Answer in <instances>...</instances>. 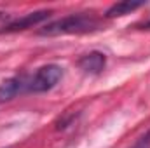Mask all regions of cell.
<instances>
[{"label":"cell","instance_id":"6","mask_svg":"<svg viewBox=\"0 0 150 148\" xmlns=\"http://www.w3.org/2000/svg\"><path fill=\"white\" fill-rule=\"evenodd\" d=\"M143 5H145L143 2H129V0L127 2H117L107 11V18H120V16L131 14L133 11H136Z\"/></svg>","mask_w":150,"mask_h":148},{"label":"cell","instance_id":"4","mask_svg":"<svg viewBox=\"0 0 150 148\" xmlns=\"http://www.w3.org/2000/svg\"><path fill=\"white\" fill-rule=\"evenodd\" d=\"M105 63H107L105 54L98 52V51H93V52H89V54H86L79 59V68L84 70L86 73H100L105 68Z\"/></svg>","mask_w":150,"mask_h":148},{"label":"cell","instance_id":"8","mask_svg":"<svg viewBox=\"0 0 150 148\" xmlns=\"http://www.w3.org/2000/svg\"><path fill=\"white\" fill-rule=\"evenodd\" d=\"M147 28H150V21H149V23H147Z\"/></svg>","mask_w":150,"mask_h":148},{"label":"cell","instance_id":"1","mask_svg":"<svg viewBox=\"0 0 150 148\" xmlns=\"http://www.w3.org/2000/svg\"><path fill=\"white\" fill-rule=\"evenodd\" d=\"M98 19L91 14H70L67 18H61L58 21L49 23L44 26L38 33L45 37H56V35H79V33H89L98 28Z\"/></svg>","mask_w":150,"mask_h":148},{"label":"cell","instance_id":"3","mask_svg":"<svg viewBox=\"0 0 150 148\" xmlns=\"http://www.w3.org/2000/svg\"><path fill=\"white\" fill-rule=\"evenodd\" d=\"M49 16H51V11H35V12H30V14L23 16L21 19H16V21H12L11 25H7L2 32H5V33H14V32H23V30H26V28H33L35 25L45 21Z\"/></svg>","mask_w":150,"mask_h":148},{"label":"cell","instance_id":"2","mask_svg":"<svg viewBox=\"0 0 150 148\" xmlns=\"http://www.w3.org/2000/svg\"><path fill=\"white\" fill-rule=\"evenodd\" d=\"M63 77V70L58 65L40 66L33 75H25V91L26 92H45L52 89Z\"/></svg>","mask_w":150,"mask_h":148},{"label":"cell","instance_id":"5","mask_svg":"<svg viewBox=\"0 0 150 148\" xmlns=\"http://www.w3.org/2000/svg\"><path fill=\"white\" fill-rule=\"evenodd\" d=\"M26 92L25 91V75L23 77H12L5 82L0 84V101H7L12 99L14 96Z\"/></svg>","mask_w":150,"mask_h":148},{"label":"cell","instance_id":"7","mask_svg":"<svg viewBox=\"0 0 150 148\" xmlns=\"http://www.w3.org/2000/svg\"><path fill=\"white\" fill-rule=\"evenodd\" d=\"M133 148H150V129L134 143V147Z\"/></svg>","mask_w":150,"mask_h":148}]
</instances>
